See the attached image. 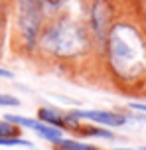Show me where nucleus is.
Instances as JSON below:
<instances>
[{
  "instance_id": "12",
  "label": "nucleus",
  "mask_w": 146,
  "mask_h": 150,
  "mask_svg": "<svg viewBox=\"0 0 146 150\" xmlns=\"http://www.w3.org/2000/svg\"><path fill=\"white\" fill-rule=\"evenodd\" d=\"M87 134L91 136H105V138H111V132H107V130H99V128H91V130H87Z\"/></svg>"
},
{
  "instance_id": "2",
  "label": "nucleus",
  "mask_w": 146,
  "mask_h": 150,
  "mask_svg": "<svg viewBox=\"0 0 146 150\" xmlns=\"http://www.w3.org/2000/svg\"><path fill=\"white\" fill-rule=\"evenodd\" d=\"M85 34L83 30L73 22H59L51 26L44 36V45L47 52L61 55V57H69L77 55L85 50Z\"/></svg>"
},
{
  "instance_id": "14",
  "label": "nucleus",
  "mask_w": 146,
  "mask_h": 150,
  "mask_svg": "<svg viewBox=\"0 0 146 150\" xmlns=\"http://www.w3.org/2000/svg\"><path fill=\"white\" fill-rule=\"evenodd\" d=\"M144 150H146V148H144Z\"/></svg>"
},
{
  "instance_id": "11",
  "label": "nucleus",
  "mask_w": 146,
  "mask_h": 150,
  "mask_svg": "<svg viewBox=\"0 0 146 150\" xmlns=\"http://www.w3.org/2000/svg\"><path fill=\"white\" fill-rule=\"evenodd\" d=\"M20 101L12 95H0V107H18Z\"/></svg>"
},
{
  "instance_id": "4",
  "label": "nucleus",
  "mask_w": 146,
  "mask_h": 150,
  "mask_svg": "<svg viewBox=\"0 0 146 150\" xmlns=\"http://www.w3.org/2000/svg\"><path fill=\"white\" fill-rule=\"evenodd\" d=\"M6 120L8 122H16V125H24L26 128H32L38 134H42L44 138L51 140V142L57 140V138H61V130L59 128L51 127V125H46L42 120H32V119H26V117H18V115H6Z\"/></svg>"
},
{
  "instance_id": "7",
  "label": "nucleus",
  "mask_w": 146,
  "mask_h": 150,
  "mask_svg": "<svg viewBox=\"0 0 146 150\" xmlns=\"http://www.w3.org/2000/svg\"><path fill=\"white\" fill-rule=\"evenodd\" d=\"M39 119H42V122L51 125V127H55V128H65L67 127V117L55 112L54 109H39Z\"/></svg>"
},
{
  "instance_id": "6",
  "label": "nucleus",
  "mask_w": 146,
  "mask_h": 150,
  "mask_svg": "<svg viewBox=\"0 0 146 150\" xmlns=\"http://www.w3.org/2000/svg\"><path fill=\"white\" fill-rule=\"evenodd\" d=\"M109 6L103 0H97L93 6V28L99 34V38H105L109 34Z\"/></svg>"
},
{
  "instance_id": "8",
  "label": "nucleus",
  "mask_w": 146,
  "mask_h": 150,
  "mask_svg": "<svg viewBox=\"0 0 146 150\" xmlns=\"http://www.w3.org/2000/svg\"><path fill=\"white\" fill-rule=\"evenodd\" d=\"M55 146H59L61 150H97L95 146H91V144H85V142H79V140H67V138H57V140H54Z\"/></svg>"
},
{
  "instance_id": "13",
  "label": "nucleus",
  "mask_w": 146,
  "mask_h": 150,
  "mask_svg": "<svg viewBox=\"0 0 146 150\" xmlns=\"http://www.w3.org/2000/svg\"><path fill=\"white\" fill-rule=\"evenodd\" d=\"M130 109H138V111H144L146 112V105H142V103H132Z\"/></svg>"
},
{
  "instance_id": "3",
  "label": "nucleus",
  "mask_w": 146,
  "mask_h": 150,
  "mask_svg": "<svg viewBox=\"0 0 146 150\" xmlns=\"http://www.w3.org/2000/svg\"><path fill=\"white\" fill-rule=\"evenodd\" d=\"M18 22L26 44H34L42 22V0H18Z\"/></svg>"
},
{
  "instance_id": "10",
  "label": "nucleus",
  "mask_w": 146,
  "mask_h": 150,
  "mask_svg": "<svg viewBox=\"0 0 146 150\" xmlns=\"http://www.w3.org/2000/svg\"><path fill=\"white\" fill-rule=\"evenodd\" d=\"M14 134H16L14 127H12V125H10L6 119L0 120V136H14Z\"/></svg>"
},
{
  "instance_id": "1",
  "label": "nucleus",
  "mask_w": 146,
  "mask_h": 150,
  "mask_svg": "<svg viewBox=\"0 0 146 150\" xmlns=\"http://www.w3.org/2000/svg\"><path fill=\"white\" fill-rule=\"evenodd\" d=\"M111 65L124 79L138 77L146 67V47L140 34L132 26L118 24L109 30Z\"/></svg>"
},
{
  "instance_id": "5",
  "label": "nucleus",
  "mask_w": 146,
  "mask_h": 150,
  "mask_svg": "<svg viewBox=\"0 0 146 150\" xmlns=\"http://www.w3.org/2000/svg\"><path fill=\"white\" fill-rule=\"evenodd\" d=\"M73 117L87 119L91 122H97V125H105V127H121V125L126 122L124 115L113 112V111H77L73 112Z\"/></svg>"
},
{
  "instance_id": "9",
  "label": "nucleus",
  "mask_w": 146,
  "mask_h": 150,
  "mask_svg": "<svg viewBox=\"0 0 146 150\" xmlns=\"http://www.w3.org/2000/svg\"><path fill=\"white\" fill-rule=\"evenodd\" d=\"M0 144L2 146H32V142L18 136H0Z\"/></svg>"
}]
</instances>
